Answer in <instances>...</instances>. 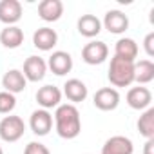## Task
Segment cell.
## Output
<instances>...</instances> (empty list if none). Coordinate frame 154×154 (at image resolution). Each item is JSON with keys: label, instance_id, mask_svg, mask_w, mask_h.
<instances>
[{"label": "cell", "instance_id": "obj_1", "mask_svg": "<svg viewBox=\"0 0 154 154\" xmlns=\"http://www.w3.org/2000/svg\"><path fill=\"white\" fill-rule=\"evenodd\" d=\"M54 127L60 138L74 140L82 131L80 112L72 103H60L54 111Z\"/></svg>", "mask_w": 154, "mask_h": 154}, {"label": "cell", "instance_id": "obj_25", "mask_svg": "<svg viewBox=\"0 0 154 154\" xmlns=\"http://www.w3.org/2000/svg\"><path fill=\"white\" fill-rule=\"evenodd\" d=\"M143 47H145V53L147 56H154V33H149L143 40Z\"/></svg>", "mask_w": 154, "mask_h": 154}, {"label": "cell", "instance_id": "obj_24", "mask_svg": "<svg viewBox=\"0 0 154 154\" xmlns=\"http://www.w3.org/2000/svg\"><path fill=\"white\" fill-rule=\"evenodd\" d=\"M24 154H51V152H49V149H47L44 143H40V141H31V143L26 145Z\"/></svg>", "mask_w": 154, "mask_h": 154}, {"label": "cell", "instance_id": "obj_17", "mask_svg": "<svg viewBox=\"0 0 154 154\" xmlns=\"http://www.w3.org/2000/svg\"><path fill=\"white\" fill-rule=\"evenodd\" d=\"M2 85L6 89V93H11V94H18L26 89L27 85V80H26V76L22 74V71L18 69H9L6 74H4V78H2Z\"/></svg>", "mask_w": 154, "mask_h": 154}, {"label": "cell", "instance_id": "obj_5", "mask_svg": "<svg viewBox=\"0 0 154 154\" xmlns=\"http://www.w3.org/2000/svg\"><path fill=\"white\" fill-rule=\"evenodd\" d=\"M94 107L100 111H114L120 105V93L114 87H102L94 93Z\"/></svg>", "mask_w": 154, "mask_h": 154}, {"label": "cell", "instance_id": "obj_13", "mask_svg": "<svg viewBox=\"0 0 154 154\" xmlns=\"http://www.w3.org/2000/svg\"><path fill=\"white\" fill-rule=\"evenodd\" d=\"M134 152V145L127 136H111L103 147H102V154H132Z\"/></svg>", "mask_w": 154, "mask_h": 154}, {"label": "cell", "instance_id": "obj_26", "mask_svg": "<svg viewBox=\"0 0 154 154\" xmlns=\"http://www.w3.org/2000/svg\"><path fill=\"white\" fill-rule=\"evenodd\" d=\"M143 154H154V138L145 141V145H143Z\"/></svg>", "mask_w": 154, "mask_h": 154}, {"label": "cell", "instance_id": "obj_23", "mask_svg": "<svg viewBox=\"0 0 154 154\" xmlns=\"http://www.w3.org/2000/svg\"><path fill=\"white\" fill-rule=\"evenodd\" d=\"M17 107V98L11 93L2 91L0 93V114H9Z\"/></svg>", "mask_w": 154, "mask_h": 154}, {"label": "cell", "instance_id": "obj_6", "mask_svg": "<svg viewBox=\"0 0 154 154\" xmlns=\"http://www.w3.org/2000/svg\"><path fill=\"white\" fill-rule=\"evenodd\" d=\"M29 127L36 136H47L53 129V114L45 109L33 111V114L29 118Z\"/></svg>", "mask_w": 154, "mask_h": 154}, {"label": "cell", "instance_id": "obj_18", "mask_svg": "<svg viewBox=\"0 0 154 154\" xmlns=\"http://www.w3.org/2000/svg\"><path fill=\"white\" fill-rule=\"evenodd\" d=\"M76 27H78V33L85 38H94L100 35L102 31V22L98 17L94 15H82L76 22Z\"/></svg>", "mask_w": 154, "mask_h": 154}, {"label": "cell", "instance_id": "obj_21", "mask_svg": "<svg viewBox=\"0 0 154 154\" xmlns=\"http://www.w3.org/2000/svg\"><path fill=\"white\" fill-rule=\"evenodd\" d=\"M154 80V63L150 60H140L138 63L134 62V82L140 85L150 84Z\"/></svg>", "mask_w": 154, "mask_h": 154}, {"label": "cell", "instance_id": "obj_19", "mask_svg": "<svg viewBox=\"0 0 154 154\" xmlns=\"http://www.w3.org/2000/svg\"><path fill=\"white\" fill-rule=\"evenodd\" d=\"M0 44L6 49H17L24 44V31L18 26H6L0 31Z\"/></svg>", "mask_w": 154, "mask_h": 154}, {"label": "cell", "instance_id": "obj_20", "mask_svg": "<svg viewBox=\"0 0 154 154\" xmlns=\"http://www.w3.org/2000/svg\"><path fill=\"white\" fill-rule=\"evenodd\" d=\"M114 56L134 62L138 56V44L132 38H120L114 45Z\"/></svg>", "mask_w": 154, "mask_h": 154}, {"label": "cell", "instance_id": "obj_14", "mask_svg": "<svg viewBox=\"0 0 154 154\" xmlns=\"http://www.w3.org/2000/svg\"><path fill=\"white\" fill-rule=\"evenodd\" d=\"M63 15L62 0H42L38 4V17L44 22H56Z\"/></svg>", "mask_w": 154, "mask_h": 154}, {"label": "cell", "instance_id": "obj_8", "mask_svg": "<svg viewBox=\"0 0 154 154\" xmlns=\"http://www.w3.org/2000/svg\"><path fill=\"white\" fill-rule=\"evenodd\" d=\"M36 102L42 109H56L62 102V91L56 85H44L36 91Z\"/></svg>", "mask_w": 154, "mask_h": 154}, {"label": "cell", "instance_id": "obj_22", "mask_svg": "<svg viewBox=\"0 0 154 154\" xmlns=\"http://www.w3.org/2000/svg\"><path fill=\"white\" fill-rule=\"evenodd\" d=\"M138 131L147 140L154 138V107L145 109V112L140 116V120H138Z\"/></svg>", "mask_w": 154, "mask_h": 154}, {"label": "cell", "instance_id": "obj_2", "mask_svg": "<svg viewBox=\"0 0 154 154\" xmlns=\"http://www.w3.org/2000/svg\"><path fill=\"white\" fill-rule=\"evenodd\" d=\"M107 76L114 87H129L134 82V62L112 56Z\"/></svg>", "mask_w": 154, "mask_h": 154}, {"label": "cell", "instance_id": "obj_15", "mask_svg": "<svg viewBox=\"0 0 154 154\" xmlns=\"http://www.w3.org/2000/svg\"><path fill=\"white\" fill-rule=\"evenodd\" d=\"M63 94H65V98H67L69 102H72V105H74V103L84 102V100L87 98L89 91H87V85H85L82 80L71 78V80H67V82L63 84Z\"/></svg>", "mask_w": 154, "mask_h": 154}, {"label": "cell", "instance_id": "obj_4", "mask_svg": "<svg viewBox=\"0 0 154 154\" xmlns=\"http://www.w3.org/2000/svg\"><path fill=\"white\" fill-rule=\"evenodd\" d=\"M107 56H109V47L102 40H91L82 49V60L89 65H100L107 60Z\"/></svg>", "mask_w": 154, "mask_h": 154}, {"label": "cell", "instance_id": "obj_16", "mask_svg": "<svg viewBox=\"0 0 154 154\" xmlns=\"http://www.w3.org/2000/svg\"><path fill=\"white\" fill-rule=\"evenodd\" d=\"M58 44V35L51 27H38L33 35V45L40 51H51Z\"/></svg>", "mask_w": 154, "mask_h": 154}, {"label": "cell", "instance_id": "obj_11", "mask_svg": "<svg viewBox=\"0 0 154 154\" xmlns=\"http://www.w3.org/2000/svg\"><path fill=\"white\" fill-rule=\"evenodd\" d=\"M22 18V4L18 0H0V22L15 26Z\"/></svg>", "mask_w": 154, "mask_h": 154}, {"label": "cell", "instance_id": "obj_3", "mask_svg": "<svg viewBox=\"0 0 154 154\" xmlns=\"http://www.w3.org/2000/svg\"><path fill=\"white\" fill-rule=\"evenodd\" d=\"M26 132V123L20 116H4L0 122V138L8 143H15L18 141Z\"/></svg>", "mask_w": 154, "mask_h": 154}, {"label": "cell", "instance_id": "obj_10", "mask_svg": "<svg viewBox=\"0 0 154 154\" xmlns=\"http://www.w3.org/2000/svg\"><path fill=\"white\" fill-rule=\"evenodd\" d=\"M150 102H152V93L147 87H143V85L132 87L127 93V103H129L131 109H136V111L149 109L150 107Z\"/></svg>", "mask_w": 154, "mask_h": 154}, {"label": "cell", "instance_id": "obj_12", "mask_svg": "<svg viewBox=\"0 0 154 154\" xmlns=\"http://www.w3.org/2000/svg\"><path fill=\"white\" fill-rule=\"evenodd\" d=\"M47 67L56 74V76H65L72 69V56L65 51H54L49 56Z\"/></svg>", "mask_w": 154, "mask_h": 154}, {"label": "cell", "instance_id": "obj_7", "mask_svg": "<svg viewBox=\"0 0 154 154\" xmlns=\"http://www.w3.org/2000/svg\"><path fill=\"white\" fill-rule=\"evenodd\" d=\"M47 72V62L40 56H29L24 62V71L22 74L26 76V80L29 82H40L44 80V76Z\"/></svg>", "mask_w": 154, "mask_h": 154}, {"label": "cell", "instance_id": "obj_9", "mask_svg": "<svg viewBox=\"0 0 154 154\" xmlns=\"http://www.w3.org/2000/svg\"><path fill=\"white\" fill-rule=\"evenodd\" d=\"M103 27L112 35H122L129 29V18H127L125 13H122L118 9H111V11L105 13Z\"/></svg>", "mask_w": 154, "mask_h": 154}, {"label": "cell", "instance_id": "obj_27", "mask_svg": "<svg viewBox=\"0 0 154 154\" xmlns=\"http://www.w3.org/2000/svg\"><path fill=\"white\" fill-rule=\"evenodd\" d=\"M0 154H4V150H2V147H0Z\"/></svg>", "mask_w": 154, "mask_h": 154}]
</instances>
